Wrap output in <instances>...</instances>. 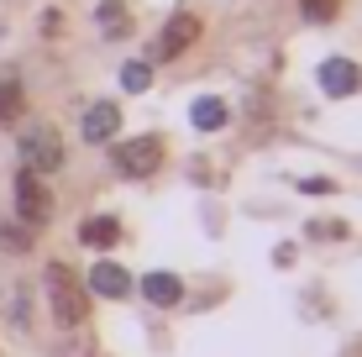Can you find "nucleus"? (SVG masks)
Returning <instances> with one entry per match:
<instances>
[{
  "label": "nucleus",
  "instance_id": "f257e3e1",
  "mask_svg": "<svg viewBox=\"0 0 362 357\" xmlns=\"http://www.w3.org/2000/svg\"><path fill=\"white\" fill-rule=\"evenodd\" d=\"M47 300H53L58 326H79L84 315H90V289H84L64 263H47Z\"/></svg>",
  "mask_w": 362,
  "mask_h": 357
},
{
  "label": "nucleus",
  "instance_id": "2eb2a0df",
  "mask_svg": "<svg viewBox=\"0 0 362 357\" xmlns=\"http://www.w3.org/2000/svg\"><path fill=\"white\" fill-rule=\"evenodd\" d=\"M0 247H6V252H32V231L6 226V221H0Z\"/></svg>",
  "mask_w": 362,
  "mask_h": 357
},
{
  "label": "nucleus",
  "instance_id": "f3484780",
  "mask_svg": "<svg viewBox=\"0 0 362 357\" xmlns=\"http://www.w3.org/2000/svg\"><path fill=\"white\" fill-rule=\"evenodd\" d=\"M310 237H346V221H310Z\"/></svg>",
  "mask_w": 362,
  "mask_h": 357
},
{
  "label": "nucleus",
  "instance_id": "6ab92c4d",
  "mask_svg": "<svg viewBox=\"0 0 362 357\" xmlns=\"http://www.w3.org/2000/svg\"><path fill=\"white\" fill-rule=\"evenodd\" d=\"M299 189L305 194H331V179H299Z\"/></svg>",
  "mask_w": 362,
  "mask_h": 357
},
{
  "label": "nucleus",
  "instance_id": "9d476101",
  "mask_svg": "<svg viewBox=\"0 0 362 357\" xmlns=\"http://www.w3.org/2000/svg\"><path fill=\"white\" fill-rule=\"evenodd\" d=\"M95 27H100V37H127L132 32V6L127 0H100Z\"/></svg>",
  "mask_w": 362,
  "mask_h": 357
},
{
  "label": "nucleus",
  "instance_id": "0eeeda50",
  "mask_svg": "<svg viewBox=\"0 0 362 357\" xmlns=\"http://www.w3.org/2000/svg\"><path fill=\"white\" fill-rule=\"evenodd\" d=\"M90 289L105 294V300H127V294H132V274L116 268V263H95L90 268Z\"/></svg>",
  "mask_w": 362,
  "mask_h": 357
},
{
  "label": "nucleus",
  "instance_id": "39448f33",
  "mask_svg": "<svg viewBox=\"0 0 362 357\" xmlns=\"http://www.w3.org/2000/svg\"><path fill=\"white\" fill-rule=\"evenodd\" d=\"M194 37H199V16H194V11H179V16H168L163 37H158V58H179V53H189Z\"/></svg>",
  "mask_w": 362,
  "mask_h": 357
},
{
  "label": "nucleus",
  "instance_id": "20e7f679",
  "mask_svg": "<svg viewBox=\"0 0 362 357\" xmlns=\"http://www.w3.org/2000/svg\"><path fill=\"white\" fill-rule=\"evenodd\" d=\"M16 211H21L27 226H42L53 216V194H47L42 174H32V168H21V179H16Z\"/></svg>",
  "mask_w": 362,
  "mask_h": 357
},
{
  "label": "nucleus",
  "instance_id": "9b49d317",
  "mask_svg": "<svg viewBox=\"0 0 362 357\" xmlns=\"http://www.w3.org/2000/svg\"><path fill=\"white\" fill-rule=\"evenodd\" d=\"M189 121H194V131H221V127H226V100H216V95H205V100H194Z\"/></svg>",
  "mask_w": 362,
  "mask_h": 357
},
{
  "label": "nucleus",
  "instance_id": "423d86ee",
  "mask_svg": "<svg viewBox=\"0 0 362 357\" xmlns=\"http://www.w3.org/2000/svg\"><path fill=\"white\" fill-rule=\"evenodd\" d=\"M320 90H326V95H357L362 90V69L346 64V58H326V69H320Z\"/></svg>",
  "mask_w": 362,
  "mask_h": 357
},
{
  "label": "nucleus",
  "instance_id": "4468645a",
  "mask_svg": "<svg viewBox=\"0 0 362 357\" xmlns=\"http://www.w3.org/2000/svg\"><path fill=\"white\" fill-rule=\"evenodd\" d=\"M147 84H153V74H147V64H127V69H121V90H127V95H142Z\"/></svg>",
  "mask_w": 362,
  "mask_h": 357
},
{
  "label": "nucleus",
  "instance_id": "a211bd4d",
  "mask_svg": "<svg viewBox=\"0 0 362 357\" xmlns=\"http://www.w3.org/2000/svg\"><path fill=\"white\" fill-rule=\"evenodd\" d=\"M37 27H42V37H58V27H64V16H58V11H42V21H37Z\"/></svg>",
  "mask_w": 362,
  "mask_h": 357
},
{
  "label": "nucleus",
  "instance_id": "1a4fd4ad",
  "mask_svg": "<svg viewBox=\"0 0 362 357\" xmlns=\"http://www.w3.org/2000/svg\"><path fill=\"white\" fill-rule=\"evenodd\" d=\"M116 131H121V110L110 100L90 105V116H84V142H110Z\"/></svg>",
  "mask_w": 362,
  "mask_h": 357
},
{
  "label": "nucleus",
  "instance_id": "ddd939ff",
  "mask_svg": "<svg viewBox=\"0 0 362 357\" xmlns=\"http://www.w3.org/2000/svg\"><path fill=\"white\" fill-rule=\"evenodd\" d=\"M11 121H21V84L16 79L0 84V127H11Z\"/></svg>",
  "mask_w": 362,
  "mask_h": 357
},
{
  "label": "nucleus",
  "instance_id": "6e6552de",
  "mask_svg": "<svg viewBox=\"0 0 362 357\" xmlns=\"http://www.w3.org/2000/svg\"><path fill=\"white\" fill-rule=\"evenodd\" d=\"M79 242H84V247H100V252L116 247V242H121V221L116 216H84L79 221Z\"/></svg>",
  "mask_w": 362,
  "mask_h": 357
},
{
  "label": "nucleus",
  "instance_id": "f8f14e48",
  "mask_svg": "<svg viewBox=\"0 0 362 357\" xmlns=\"http://www.w3.org/2000/svg\"><path fill=\"white\" fill-rule=\"evenodd\" d=\"M142 294H147L153 305H179L184 284H179L173 274H147V279H142Z\"/></svg>",
  "mask_w": 362,
  "mask_h": 357
},
{
  "label": "nucleus",
  "instance_id": "dca6fc26",
  "mask_svg": "<svg viewBox=\"0 0 362 357\" xmlns=\"http://www.w3.org/2000/svg\"><path fill=\"white\" fill-rule=\"evenodd\" d=\"M299 11H305L310 21H331L336 11H341V0H299Z\"/></svg>",
  "mask_w": 362,
  "mask_h": 357
},
{
  "label": "nucleus",
  "instance_id": "7ed1b4c3",
  "mask_svg": "<svg viewBox=\"0 0 362 357\" xmlns=\"http://www.w3.org/2000/svg\"><path fill=\"white\" fill-rule=\"evenodd\" d=\"M158 163H163V137H132V142L116 147V168L132 174V179L158 174Z\"/></svg>",
  "mask_w": 362,
  "mask_h": 357
},
{
  "label": "nucleus",
  "instance_id": "f03ea898",
  "mask_svg": "<svg viewBox=\"0 0 362 357\" xmlns=\"http://www.w3.org/2000/svg\"><path fill=\"white\" fill-rule=\"evenodd\" d=\"M21 163H27L32 174H53V168L64 163V137H58V127H27L21 131Z\"/></svg>",
  "mask_w": 362,
  "mask_h": 357
}]
</instances>
